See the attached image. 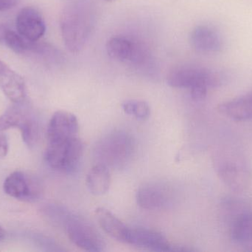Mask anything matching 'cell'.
<instances>
[{
	"mask_svg": "<svg viewBox=\"0 0 252 252\" xmlns=\"http://www.w3.org/2000/svg\"><path fill=\"white\" fill-rule=\"evenodd\" d=\"M19 0H0V12L6 11L19 4Z\"/></svg>",
	"mask_w": 252,
	"mask_h": 252,
	"instance_id": "23",
	"label": "cell"
},
{
	"mask_svg": "<svg viewBox=\"0 0 252 252\" xmlns=\"http://www.w3.org/2000/svg\"><path fill=\"white\" fill-rule=\"evenodd\" d=\"M4 237H5V231L1 226H0V242L4 239Z\"/></svg>",
	"mask_w": 252,
	"mask_h": 252,
	"instance_id": "25",
	"label": "cell"
},
{
	"mask_svg": "<svg viewBox=\"0 0 252 252\" xmlns=\"http://www.w3.org/2000/svg\"><path fill=\"white\" fill-rule=\"evenodd\" d=\"M252 247V246H251V247Z\"/></svg>",
	"mask_w": 252,
	"mask_h": 252,
	"instance_id": "27",
	"label": "cell"
},
{
	"mask_svg": "<svg viewBox=\"0 0 252 252\" xmlns=\"http://www.w3.org/2000/svg\"><path fill=\"white\" fill-rule=\"evenodd\" d=\"M84 150V143L78 136L47 138L46 161L54 170L71 173L78 167Z\"/></svg>",
	"mask_w": 252,
	"mask_h": 252,
	"instance_id": "5",
	"label": "cell"
},
{
	"mask_svg": "<svg viewBox=\"0 0 252 252\" xmlns=\"http://www.w3.org/2000/svg\"><path fill=\"white\" fill-rule=\"evenodd\" d=\"M134 151L133 137L124 130H115L97 142L94 154L97 164L109 169H121L131 160Z\"/></svg>",
	"mask_w": 252,
	"mask_h": 252,
	"instance_id": "3",
	"label": "cell"
},
{
	"mask_svg": "<svg viewBox=\"0 0 252 252\" xmlns=\"http://www.w3.org/2000/svg\"><path fill=\"white\" fill-rule=\"evenodd\" d=\"M223 78L220 74L206 68L185 65L173 68L167 81L170 87L189 90L194 100L201 101L205 99L208 89L222 84Z\"/></svg>",
	"mask_w": 252,
	"mask_h": 252,
	"instance_id": "2",
	"label": "cell"
},
{
	"mask_svg": "<svg viewBox=\"0 0 252 252\" xmlns=\"http://www.w3.org/2000/svg\"><path fill=\"white\" fill-rule=\"evenodd\" d=\"M223 218L229 225V234L234 242L252 245V210L248 204L238 198L228 197L222 201Z\"/></svg>",
	"mask_w": 252,
	"mask_h": 252,
	"instance_id": "6",
	"label": "cell"
},
{
	"mask_svg": "<svg viewBox=\"0 0 252 252\" xmlns=\"http://www.w3.org/2000/svg\"><path fill=\"white\" fill-rule=\"evenodd\" d=\"M79 124L74 114L66 111L55 112L49 123L47 138L59 136H78Z\"/></svg>",
	"mask_w": 252,
	"mask_h": 252,
	"instance_id": "15",
	"label": "cell"
},
{
	"mask_svg": "<svg viewBox=\"0 0 252 252\" xmlns=\"http://www.w3.org/2000/svg\"><path fill=\"white\" fill-rule=\"evenodd\" d=\"M8 152V142L5 135L0 132V159L4 158Z\"/></svg>",
	"mask_w": 252,
	"mask_h": 252,
	"instance_id": "22",
	"label": "cell"
},
{
	"mask_svg": "<svg viewBox=\"0 0 252 252\" xmlns=\"http://www.w3.org/2000/svg\"><path fill=\"white\" fill-rule=\"evenodd\" d=\"M4 43L16 53H26L37 48L34 41H29L20 34L10 30H7L6 33Z\"/></svg>",
	"mask_w": 252,
	"mask_h": 252,
	"instance_id": "20",
	"label": "cell"
},
{
	"mask_svg": "<svg viewBox=\"0 0 252 252\" xmlns=\"http://www.w3.org/2000/svg\"><path fill=\"white\" fill-rule=\"evenodd\" d=\"M62 226L71 242L78 248L93 252L104 250L106 246L101 235L82 216L70 212Z\"/></svg>",
	"mask_w": 252,
	"mask_h": 252,
	"instance_id": "7",
	"label": "cell"
},
{
	"mask_svg": "<svg viewBox=\"0 0 252 252\" xmlns=\"http://www.w3.org/2000/svg\"><path fill=\"white\" fill-rule=\"evenodd\" d=\"M91 17L83 6L71 4L61 16V30L66 48L78 53L84 48L91 32Z\"/></svg>",
	"mask_w": 252,
	"mask_h": 252,
	"instance_id": "4",
	"label": "cell"
},
{
	"mask_svg": "<svg viewBox=\"0 0 252 252\" xmlns=\"http://www.w3.org/2000/svg\"><path fill=\"white\" fill-rule=\"evenodd\" d=\"M106 50L112 59L125 63L139 64L145 57L142 46L137 41L124 36L112 37L106 44Z\"/></svg>",
	"mask_w": 252,
	"mask_h": 252,
	"instance_id": "12",
	"label": "cell"
},
{
	"mask_svg": "<svg viewBox=\"0 0 252 252\" xmlns=\"http://www.w3.org/2000/svg\"><path fill=\"white\" fill-rule=\"evenodd\" d=\"M219 110L222 115L236 121L252 119V90L222 104L219 106Z\"/></svg>",
	"mask_w": 252,
	"mask_h": 252,
	"instance_id": "17",
	"label": "cell"
},
{
	"mask_svg": "<svg viewBox=\"0 0 252 252\" xmlns=\"http://www.w3.org/2000/svg\"><path fill=\"white\" fill-rule=\"evenodd\" d=\"M13 104L0 115V132L18 128L25 143L28 146H34L39 133L38 121L25 102Z\"/></svg>",
	"mask_w": 252,
	"mask_h": 252,
	"instance_id": "8",
	"label": "cell"
},
{
	"mask_svg": "<svg viewBox=\"0 0 252 252\" xmlns=\"http://www.w3.org/2000/svg\"><path fill=\"white\" fill-rule=\"evenodd\" d=\"M173 200V191L164 183H145L136 192L138 205L144 210H163L170 206Z\"/></svg>",
	"mask_w": 252,
	"mask_h": 252,
	"instance_id": "9",
	"label": "cell"
},
{
	"mask_svg": "<svg viewBox=\"0 0 252 252\" xmlns=\"http://www.w3.org/2000/svg\"><path fill=\"white\" fill-rule=\"evenodd\" d=\"M95 216L99 225L106 234L114 239L126 244L129 227L106 209L97 208Z\"/></svg>",
	"mask_w": 252,
	"mask_h": 252,
	"instance_id": "18",
	"label": "cell"
},
{
	"mask_svg": "<svg viewBox=\"0 0 252 252\" xmlns=\"http://www.w3.org/2000/svg\"><path fill=\"white\" fill-rule=\"evenodd\" d=\"M7 31V29H6L4 27L0 25V43L4 42V38H5Z\"/></svg>",
	"mask_w": 252,
	"mask_h": 252,
	"instance_id": "24",
	"label": "cell"
},
{
	"mask_svg": "<svg viewBox=\"0 0 252 252\" xmlns=\"http://www.w3.org/2000/svg\"><path fill=\"white\" fill-rule=\"evenodd\" d=\"M191 43L197 51L214 53L221 49L222 40L217 31L205 25L197 27L191 34Z\"/></svg>",
	"mask_w": 252,
	"mask_h": 252,
	"instance_id": "16",
	"label": "cell"
},
{
	"mask_svg": "<svg viewBox=\"0 0 252 252\" xmlns=\"http://www.w3.org/2000/svg\"><path fill=\"white\" fill-rule=\"evenodd\" d=\"M123 109L127 115H131L136 119L145 120L149 118L151 108L147 102L140 100H128L122 105Z\"/></svg>",
	"mask_w": 252,
	"mask_h": 252,
	"instance_id": "21",
	"label": "cell"
},
{
	"mask_svg": "<svg viewBox=\"0 0 252 252\" xmlns=\"http://www.w3.org/2000/svg\"><path fill=\"white\" fill-rule=\"evenodd\" d=\"M215 168L221 181L235 192L249 187L252 172L245 156L231 144L220 145L214 155Z\"/></svg>",
	"mask_w": 252,
	"mask_h": 252,
	"instance_id": "1",
	"label": "cell"
},
{
	"mask_svg": "<svg viewBox=\"0 0 252 252\" xmlns=\"http://www.w3.org/2000/svg\"><path fill=\"white\" fill-rule=\"evenodd\" d=\"M0 89L13 103L25 102L26 85L22 76L0 60Z\"/></svg>",
	"mask_w": 252,
	"mask_h": 252,
	"instance_id": "14",
	"label": "cell"
},
{
	"mask_svg": "<svg viewBox=\"0 0 252 252\" xmlns=\"http://www.w3.org/2000/svg\"><path fill=\"white\" fill-rule=\"evenodd\" d=\"M87 186L89 191L94 195H104L111 185L109 169L103 164H97L87 174Z\"/></svg>",
	"mask_w": 252,
	"mask_h": 252,
	"instance_id": "19",
	"label": "cell"
},
{
	"mask_svg": "<svg viewBox=\"0 0 252 252\" xmlns=\"http://www.w3.org/2000/svg\"><path fill=\"white\" fill-rule=\"evenodd\" d=\"M106 1H113V0H106Z\"/></svg>",
	"mask_w": 252,
	"mask_h": 252,
	"instance_id": "26",
	"label": "cell"
},
{
	"mask_svg": "<svg viewBox=\"0 0 252 252\" xmlns=\"http://www.w3.org/2000/svg\"><path fill=\"white\" fill-rule=\"evenodd\" d=\"M126 244L150 251H176V245L170 244L162 234L146 228L129 227Z\"/></svg>",
	"mask_w": 252,
	"mask_h": 252,
	"instance_id": "10",
	"label": "cell"
},
{
	"mask_svg": "<svg viewBox=\"0 0 252 252\" xmlns=\"http://www.w3.org/2000/svg\"><path fill=\"white\" fill-rule=\"evenodd\" d=\"M3 188L7 195L22 201L36 199L41 193L39 182L21 171L11 173L4 180Z\"/></svg>",
	"mask_w": 252,
	"mask_h": 252,
	"instance_id": "11",
	"label": "cell"
},
{
	"mask_svg": "<svg viewBox=\"0 0 252 252\" xmlns=\"http://www.w3.org/2000/svg\"><path fill=\"white\" fill-rule=\"evenodd\" d=\"M18 34L29 41H35L45 34L46 25L40 12L32 7L22 8L16 16Z\"/></svg>",
	"mask_w": 252,
	"mask_h": 252,
	"instance_id": "13",
	"label": "cell"
}]
</instances>
